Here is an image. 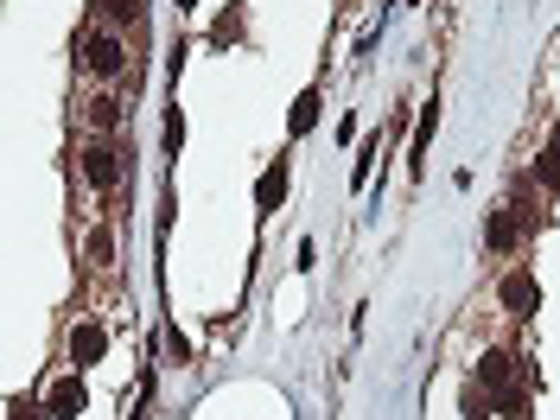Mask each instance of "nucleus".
I'll return each instance as SVG.
<instances>
[{
  "instance_id": "obj_1",
  "label": "nucleus",
  "mask_w": 560,
  "mask_h": 420,
  "mask_svg": "<svg viewBox=\"0 0 560 420\" xmlns=\"http://www.w3.org/2000/svg\"><path fill=\"white\" fill-rule=\"evenodd\" d=\"M83 70L102 83H115L121 70H128V39H121L115 26H90V39H83Z\"/></svg>"
},
{
  "instance_id": "obj_2",
  "label": "nucleus",
  "mask_w": 560,
  "mask_h": 420,
  "mask_svg": "<svg viewBox=\"0 0 560 420\" xmlns=\"http://www.w3.org/2000/svg\"><path fill=\"white\" fill-rule=\"evenodd\" d=\"M121 147L115 140H96V147H83V179H90V191H102V198H115L121 191Z\"/></svg>"
},
{
  "instance_id": "obj_3",
  "label": "nucleus",
  "mask_w": 560,
  "mask_h": 420,
  "mask_svg": "<svg viewBox=\"0 0 560 420\" xmlns=\"http://www.w3.org/2000/svg\"><path fill=\"white\" fill-rule=\"evenodd\" d=\"M522 230H529V223H522V217H516V210H510V204H503V210H490V223H484V249H497V255H510V249H516V242H522Z\"/></svg>"
},
{
  "instance_id": "obj_4",
  "label": "nucleus",
  "mask_w": 560,
  "mask_h": 420,
  "mask_svg": "<svg viewBox=\"0 0 560 420\" xmlns=\"http://www.w3.org/2000/svg\"><path fill=\"white\" fill-rule=\"evenodd\" d=\"M471 382H478V389H490V395H503V389L516 382V357H510V350H484V357H478V376H471Z\"/></svg>"
},
{
  "instance_id": "obj_5",
  "label": "nucleus",
  "mask_w": 560,
  "mask_h": 420,
  "mask_svg": "<svg viewBox=\"0 0 560 420\" xmlns=\"http://www.w3.org/2000/svg\"><path fill=\"white\" fill-rule=\"evenodd\" d=\"M497 300L510 306V312H535V306H541V287H535V274H522V268H516V274H503Z\"/></svg>"
},
{
  "instance_id": "obj_6",
  "label": "nucleus",
  "mask_w": 560,
  "mask_h": 420,
  "mask_svg": "<svg viewBox=\"0 0 560 420\" xmlns=\"http://www.w3.org/2000/svg\"><path fill=\"white\" fill-rule=\"evenodd\" d=\"M102 350H109V331H102V325L83 319L77 331H70V363H77V370H83V363H102Z\"/></svg>"
},
{
  "instance_id": "obj_7",
  "label": "nucleus",
  "mask_w": 560,
  "mask_h": 420,
  "mask_svg": "<svg viewBox=\"0 0 560 420\" xmlns=\"http://www.w3.org/2000/svg\"><path fill=\"white\" fill-rule=\"evenodd\" d=\"M83 401H90V395H83V382H77V376H64V382H51V401H45V408L58 414V420H77V414H83Z\"/></svg>"
},
{
  "instance_id": "obj_8",
  "label": "nucleus",
  "mask_w": 560,
  "mask_h": 420,
  "mask_svg": "<svg viewBox=\"0 0 560 420\" xmlns=\"http://www.w3.org/2000/svg\"><path fill=\"white\" fill-rule=\"evenodd\" d=\"M433 128H440V109H420V121H414V147H408V172H420V166H427Z\"/></svg>"
},
{
  "instance_id": "obj_9",
  "label": "nucleus",
  "mask_w": 560,
  "mask_h": 420,
  "mask_svg": "<svg viewBox=\"0 0 560 420\" xmlns=\"http://www.w3.org/2000/svg\"><path fill=\"white\" fill-rule=\"evenodd\" d=\"M280 198H287V166L274 160V166L255 179V204H261V210H280Z\"/></svg>"
},
{
  "instance_id": "obj_10",
  "label": "nucleus",
  "mask_w": 560,
  "mask_h": 420,
  "mask_svg": "<svg viewBox=\"0 0 560 420\" xmlns=\"http://www.w3.org/2000/svg\"><path fill=\"white\" fill-rule=\"evenodd\" d=\"M459 414H465V420H497V408H490V389H478V382H465V395H459Z\"/></svg>"
},
{
  "instance_id": "obj_11",
  "label": "nucleus",
  "mask_w": 560,
  "mask_h": 420,
  "mask_svg": "<svg viewBox=\"0 0 560 420\" xmlns=\"http://www.w3.org/2000/svg\"><path fill=\"white\" fill-rule=\"evenodd\" d=\"M90 128H96V134H115V128H121V102H115V96H96V102H90Z\"/></svg>"
},
{
  "instance_id": "obj_12",
  "label": "nucleus",
  "mask_w": 560,
  "mask_h": 420,
  "mask_svg": "<svg viewBox=\"0 0 560 420\" xmlns=\"http://www.w3.org/2000/svg\"><path fill=\"white\" fill-rule=\"evenodd\" d=\"M319 109H325V102H319V90H306L300 102H293V134H306L312 121H319Z\"/></svg>"
},
{
  "instance_id": "obj_13",
  "label": "nucleus",
  "mask_w": 560,
  "mask_h": 420,
  "mask_svg": "<svg viewBox=\"0 0 560 420\" xmlns=\"http://www.w3.org/2000/svg\"><path fill=\"white\" fill-rule=\"evenodd\" d=\"M109 26H140V0H102Z\"/></svg>"
},
{
  "instance_id": "obj_14",
  "label": "nucleus",
  "mask_w": 560,
  "mask_h": 420,
  "mask_svg": "<svg viewBox=\"0 0 560 420\" xmlns=\"http://www.w3.org/2000/svg\"><path fill=\"white\" fill-rule=\"evenodd\" d=\"M236 39H242V13L230 7V13H223L217 26H210V45H236Z\"/></svg>"
},
{
  "instance_id": "obj_15",
  "label": "nucleus",
  "mask_w": 560,
  "mask_h": 420,
  "mask_svg": "<svg viewBox=\"0 0 560 420\" xmlns=\"http://www.w3.org/2000/svg\"><path fill=\"white\" fill-rule=\"evenodd\" d=\"M535 179L548 185V191H560V153H554V147H541V160H535Z\"/></svg>"
},
{
  "instance_id": "obj_16",
  "label": "nucleus",
  "mask_w": 560,
  "mask_h": 420,
  "mask_svg": "<svg viewBox=\"0 0 560 420\" xmlns=\"http://www.w3.org/2000/svg\"><path fill=\"white\" fill-rule=\"evenodd\" d=\"M90 261H96V268H109V261H115V236L109 230H90Z\"/></svg>"
},
{
  "instance_id": "obj_17",
  "label": "nucleus",
  "mask_w": 560,
  "mask_h": 420,
  "mask_svg": "<svg viewBox=\"0 0 560 420\" xmlns=\"http://www.w3.org/2000/svg\"><path fill=\"white\" fill-rule=\"evenodd\" d=\"M166 147H172V153L185 147V115H172V121H166Z\"/></svg>"
},
{
  "instance_id": "obj_18",
  "label": "nucleus",
  "mask_w": 560,
  "mask_h": 420,
  "mask_svg": "<svg viewBox=\"0 0 560 420\" xmlns=\"http://www.w3.org/2000/svg\"><path fill=\"white\" fill-rule=\"evenodd\" d=\"M166 350H172V357H179V363H191V344L179 338V325H172V331H166Z\"/></svg>"
},
{
  "instance_id": "obj_19",
  "label": "nucleus",
  "mask_w": 560,
  "mask_h": 420,
  "mask_svg": "<svg viewBox=\"0 0 560 420\" xmlns=\"http://www.w3.org/2000/svg\"><path fill=\"white\" fill-rule=\"evenodd\" d=\"M13 420H51V408H20Z\"/></svg>"
},
{
  "instance_id": "obj_20",
  "label": "nucleus",
  "mask_w": 560,
  "mask_h": 420,
  "mask_svg": "<svg viewBox=\"0 0 560 420\" xmlns=\"http://www.w3.org/2000/svg\"><path fill=\"white\" fill-rule=\"evenodd\" d=\"M548 147H554V153H560V128H554V134H548Z\"/></svg>"
},
{
  "instance_id": "obj_21",
  "label": "nucleus",
  "mask_w": 560,
  "mask_h": 420,
  "mask_svg": "<svg viewBox=\"0 0 560 420\" xmlns=\"http://www.w3.org/2000/svg\"><path fill=\"white\" fill-rule=\"evenodd\" d=\"M185 7H198V0H179V13H185Z\"/></svg>"
},
{
  "instance_id": "obj_22",
  "label": "nucleus",
  "mask_w": 560,
  "mask_h": 420,
  "mask_svg": "<svg viewBox=\"0 0 560 420\" xmlns=\"http://www.w3.org/2000/svg\"><path fill=\"white\" fill-rule=\"evenodd\" d=\"M510 420H529V414H510Z\"/></svg>"
}]
</instances>
